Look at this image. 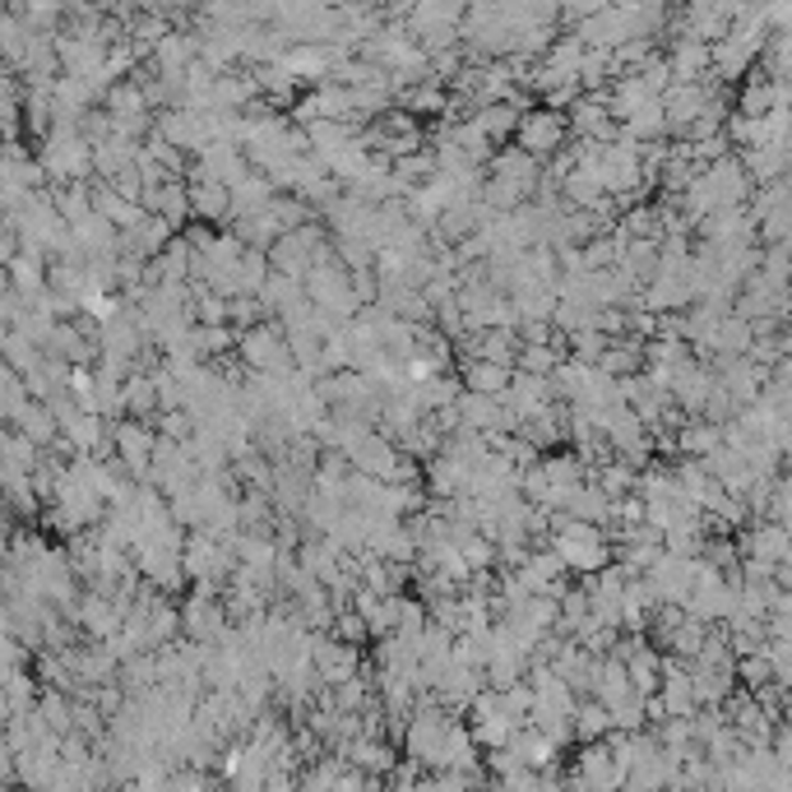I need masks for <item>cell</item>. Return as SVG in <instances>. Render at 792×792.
Here are the masks:
<instances>
[{
    "label": "cell",
    "instance_id": "cell-1",
    "mask_svg": "<svg viewBox=\"0 0 792 792\" xmlns=\"http://www.w3.org/2000/svg\"><path fill=\"white\" fill-rule=\"evenodd\" d=\"M237 357L250 366V371H274V376L297 371L293 343H287V334H283L279 316H269V320H260V324H250V330H241Z\"/></svg>",
    "mask_w": 792,
    "mask_h": 792
},
{
    "label": "cell",
    "instance_id": "cell-2",
    "mask_svg": "<svg viewBox=\"0 0 792 792\" xmlns=\"http://www.w3.org/2000/svg\"><path fill=\"white\" fill-rule=\"evenodd\" d=\"M306 293H311V302L320 306V311H334L339 320H353L362 311V297L353 287V269H347L343 260L311 264V274H306Z\"/></svg>",
    "mask_w": 792,
    "mask_h": 792
},
{
    "label": "cell",
    "instance_id": "cell-3",
    "mask_svg": "<svg viewBox=\"0 0 792 792\" xmlns=\"http://www.w3.org/2000/svg\"><path fill=\"white\" fill-rule=\"evenodd\" d=\"M515 144L529 149L533 158H552V153H562L570 144V116L556 111V107H533L519 116V130H515Z\"/></svg>",
    "mask_w": 792,
    "mask_h": 792
},
{
    "label": "cell",
    "instance_id": "cell-4",
    "mask_svg": "<svg viewBox=\"0 0 792 792\" xmlns=\"http://www.w3.org/2000/svg\"><path fill=\"white\" fill-rule=\"evenodd\" d=\"M111 440H116V454L126 459V469H130V477L134 482H149V473H153V446H158V427H153L149 417H116L111 422Z\"/></svg>",
    "mask_w": 792,
    "mask_h": 792
},
{
    "label": "cell",
    "instance_id": "cell-5",
    "mask_svg": "<svg viewBox=\"0 0 792 792\" xmlns=\"http://www.w3.org/2000/svg\"><path fill=\"white\" fill-rule=\"evenodd\" d=\"M626 783V769L616 765L612 742H579L575 750V769H570V788H616Z\"/></svg>",
    "mask_w": 792,
    "mask_h": 792
},
{
    "label": "cell",
    "instance_id": "cell-6",
    "mask_svg": "<svg viewBox=\"0 0 792 792\" xmlns=\"http://www.w3.org/2000/svg\"><path fill=\"white\" fill-rule=\"evenodd\" d=\"M316 667H320V677L330 682V686H339V682H347V677H357V672H366V653H362V645H347V640H339L334 630H316Z\"/></svg>",
    "mask_w": 792,
    "mask_h": 792
},
{
    "label": "cell",
    "instance_id": "cell-7",
    "mask_svg": "<svg viewBox=\"0 0 792 792\" xmlns=\"http://www.w3.org/2000/svg\"><path fill=\"white\" fill-rule=\"evenodd\" d=\"M121 626H126V607L116 603L111 593L84 589V598H80V630L88 635V640H111Z\"/></svg>",
    "mask_w": 792,
    "mask_h": 792
},
{
    "label": "cell",
    "instance_id": "cell-8",
    "mask_svg": "<svg viewBox=\"0 0 792 792\" xmlns=\"http://www.w3.org/2000/svg\"><path fill=\"white\" fill-rule=\"evenodd\" d=\"M172 237H177V227H172L163 214H144L134 227L121 232V256L153 260V256H163V250L172 246Z\"/></svg>",
    "mask_w": 792,
    "mask_h": 792
},
{
    "label": "cell",
    "instance_id": "cell-9",
    "mask_svg": "<svg viewBox=\"0 0 792 792\" xmlns=\"http://www.w3.org/2000/svg\"><path fill=\"white\" fill-rule=\"evenodd\" d=\"M353 469L376 473V477H385V482H399V473H403V450H399L385 432H376V436H366L362 446L353 450Z\"/></svg>",
    "mask_w": 792,
    "mask_h": 792
},
{
    "label": "cell",
    "instance_id": "cell-10",
    "mask_svg": "<svg viewBox=\"0 0 792 792\" xmlns=\"http://www.w3.org/2000/svg\"><path fill=\"white\" fill-rule=\"evenodd\" d=\"M603 186L612 190V196H635V186H640V149L626 144V140L607 144V153H603Z\"/></svg>",
    "mask_w": 792,
    "mask_h": 792
},
{
    "label": "cell",
    "instance_id": "cell-11",
    "mask_svg": "<svg viewBox=\"0 0 792 792\" xmlns=\"http://www.w3.org/2000/svg\"><path fill=\"white\" fill-rule=\"evenodd\" d=\"M496 177H510V181H519L529 190V196H537V186H543V158H533L529 149H519V144H506L496 153V158L487 163Z\"/></svg>",
    "mask_w": 792,
    "mask_h": 792
},
{
    "label": "cell",
    "instance_id": "cell-12",
    "mask_svg": "<svg viewBox=\"0 0 792 792\" xmlns=\"http://www.w3.org/2000/svg\"><path fill=\"white\" fill-rule=\"evenodd\" d=\"M190 209H196L200 223H232V186L223 181H190Z\"/></svg>",
    "mask_w": 792,
    "mask_h": 792
},
{
    "label": "cell",
    "instance_id": "cell-13",
    "mask_svg": "<svg viewBox=\"0 0 792 792\" xmlns=\"http://www.w3.org/2000/svg\"><path fill=\"white\" fill-rule=\"evenodd\" d=\"M10 427H19L24 436H33V440H37V446H43V450H51L56 440L66 436V432H61V417L51 413V403H47V399H28V409L19 413V417L10 422Z\"/></svg>",
    "mask_w": 792,
    "mask_h": 792
},
{
    "label": "cell",
    "instance_id": "cell-14",
    "mask_svg": "<svg viewBox=\"0 0 792 792\" xmlns=\"http://www.w3.org/2000/svg\"><path fill=\"white\" fill-rule=\"evenodd\" d=\"M612 709L598 700V695H584V700L575 705V746L579 742H603V737H612Z\"/></svg>",
    "mask_w": 792,
    "mask_h": 792
},
{
    "label": "cell",
    "instance_id": "cell-15",
    "mask_svg": "<svg viewBox=\"0 0 792 792\" xmlns=\"http://www.w3.org/2000/svg\"><path fill=\"white\" fill-rule=\"evenodd\" d=\"M279 196V186H274V177L269 172H250L246 181H237L232 186V218H241V214H256V209H264L269 200Z\"/></svg>",
    "mask_w": 792,
    "mask_h": 792
},
{
    "label": "cell",
    "instance_id": "cell-16",
    "mask_svg": "<svg viewBox=\"0 0 792 792\" xmlns=\"http://www.w3.org/2000/svg\"><path fill=\"white\" fill-rule=\"evenodd\" d=\"M0 353H5V366H14V371L33 376L37 366H43L47 347L37 343V339H28L24 330H14V324H5V334H0Z\"/></svg>",
    "mask_w": 792,
    "mask_h": 792
},
{
    "label": "cell",
    "instance_id": "cell-17",
    "mask_svg": "<svg viewBox=\"0 0 792 792\" xmlns=\"http://www.w3.org/2000/svg\"><path fill=\"white\" fill-rule=\"evenodd\" d=\"M463 376V390H482V394H500L506 385L515 380V366H500V362H487V357H473L459 366Z\"/></svg>",
    "mask_w": 792,
    "mask_h": 792
},
{
    "label": "cell",
    "instance_id": "cell-18",
    "mask_svg": "<svg viewBox=\"0 0 792 792\" xmlns=\"http://www.w3.org/2000/svg\"><path fill=\"white\" fill-rule=\"evenodd\" d=\"M473 116H477L482 130H487L496 144H506V140H515V130H519V116H524V107H519L515 98H500V103H482Z\"/></svg>",
    "mask_w": 792,
    "mask_h": 792
},
{
    "label": "cell",
    "instance_id": "cell-19",
    "mask_svg": "<svg viewBox=\"0 0 792 792\" xmlns=\"http://www.w3.org/2000/svg\"><path fill=\"white\" fill-rule=\"evenodd\" d=\"M612 500H616V496H607V492L589 477L584 487L570 492V506H566V510H570L575 519H589V524H603V529H607V524H612Z\"/></svg>",
    "mask_w": 792,
    "mask_h": 792
},
{
    "label": "cell",
    "instance_id": "cell-20",
    "mask_svg": "<svg viewBox=\"0 0 792 792\" xmlns=\"http://www.w3.org/2000/svg\"><path fill=\"white\" fill-rule=\"evenodd\" d=\"M635 677H630V667L616 659V653H607L603 659V682H598V700H603L607 709H616V705H626V700H635Z\"/></svg>",
    "mask_w": 792,
    "mask_h": 792
},
{
    "label": "cell",
    "instance_id": "cell-21",
    "mask_svg": "<svg viewBox=\"0 0 792 792\" xmlns=\"http://www.w3.org/2000/svg\"><path fill=\"white\" fill-rule=\"evenodd\" d=\"M126 413L130 417H158L163 413V403H158V380H153V371H134L126 380Z\"/></svg>",
    "mask_w": 792,
    "mask_h": 792
},
{
    "label": "cell",
    "instance_id": "cell-22",
    "mask_svg": "<svg viewBox=\"0 0 792 792\" xmlns=\"http://www.w3.org/2000/svg\"><path fill=\"white\" fill-rule=\"evenodd\" d=\"M427 506H432V487H422V482H390V487H385V510L399 515V519H409Z\"/></svg>",
    "mask_w": 792,
    "mask_h": 792
},
{
    "label": "cell",
    "instance_id": "cell-23",
    "mask_svg": "<svg viewBox=\"0 0 792 792\" xmlns=\"http://www.w3.org/2000/svg\"><path fill=\"white\" fill-rule=\"evenodd\" d=\"M598 196H607V186H603V172H589V167H575L570 177L562 181V200L570 209H589Z\"/></svg>",
    "mask_w": 792,
    "mask_h": 792
},
{
    "label": "cell",
    "instance_id": "cell-24",
    "mask_svg": "<svg viewBox=\"0 0 792 792\" xmlns=\"http://www.w3.org/2000/svg\"><path fill=\"white\" fill-rule=\"evenodd\" d=\"M56 209L66 223H84L93 214V181H61L56 186Z\"/></svg>",
    "mask_w": 792,
    "mask_h": 792
},
{
    "label": "cell",
    "instance_id": "cell-25",
    "mask_svg": "<svg viewBox=\"0 0 792 792\" xmlns=\"http://www.w3.org/2000/svg\"><path fill=\"white\" fill-rule=\"evenodd\" d=\"M649 579H653V589H659V598H682L690 584V570H686L682 556H659V562L649 566Z\"/></svg>",
    "mask_w": 792,
    "mask_h": 792
},
{
    "label": "cell",
    "instance_id": "cell-26",
    "mask_svg": "<svg viewBox=\"0 0 792 792\" xmlns=\"http://www.w3.org/2000/svg\"><path fill=\"white\" fill-rule=\"evenodd\" d=\"M28 399H33L28 376H24V371H14V366H5V376H0V417L14 422L19 413L28 409Z\"/></svg>",
    "mask_w": 792,
    "mask_h": 792
},
{
    "label": "cell",
    "instance_id": "cell-27",
    "mask_svg": "<svg viewBox=\"0 0 792 792\" xmlns=\"http://www.w3.org/2000/svg\"><path fill=\"white\" fill-rule=\"evenodd\" d=\"M640 357H645V347H640V343H630V339H612V343H607V353L598 357V366H603L607 376L622 380V376H635V366H640Z\"/></svg>",
    "mask_w": 792,
    "mask_h": 792
},
{
    "label": "cell",
    "instance_id": "cell-28",
    "mask_svg": "<svg viewBox=\"0 0 792 792\" xmlns=\"http://www.w3.org/2000/svg\"><path fill=\"white\" fill-rule=\"evenodd\" d=\"M622 269H626L635 283H645V279L659 274V250H653L645 237H630L626 241V256H622Z\"/></svg>",
    "mask_w": 792,
    "mask_h": 792
},
{
    "label": "cell",
    "instance_id": "cell-29",
    "mask_svg": "<svg viewBox=\"0 0 792 792\" xmlns=\"http://www.w3.org/2000/svg\"><path fill=\"white\" fill-rule=\"evenodd\" d=\"M645 103H649V84H645V80H622V84H616V88L607 93V111H612V116H622V121H626V116L640 111Z\"/></svg>",
    "mask_w": 792,
    "mask_h": 792
},
{
    "label": "cell",
    "instance_id": "cell-30",
    "mask_svg": "<svg viewBox=\"0 0 792 792\" xmlns=\"http://www.w3.org/2000/svg\"><path fill=\"white\" fill-rule=\"evenodd\" d=\"M469 728H473L477 746H482V750H492V746H510V737H515V728H519V723H510L506 713H487V719H473Z\"/></svg>",
    "mask_w": 792,
    "mask_h": 792
},
{
    "label": "cell",
    "instance_id": "cell-31",
    "mask_svg": "<svg viewBox=\"0 0 792 792\" xmlns=\"http://www.w3.org/2000/svg\"><path fill=\"white\" fill-rule=\"evenodd\" d=\"M593 316H598V306H584V302H556V311H552V324L562 334H575V330H589L593 324Z\"/></svg>",
    "mask_w": 792,
    "mask_h": 792
},
{
    "label": "cell",
    "instance_id": "cell-32",
    "mask_svg": "<svg viewBox=\"0 0 792 792\" xmlns=\"http://www.w3.org/2000/svg\"><path fill=\"white\" fill-rule=\"evenodd\" d=\"M607 343H612V334H603L598 324H589V330H575L570 334V357H579V362H598L607 353Z\"/></svg>",
    "mask_w": 792,
    "mask_h": 792
},
{
    "label": "cell",
    "instance_id": "cell-33",
    "mask_svg": "<svg viewBox=\"0 0 792 792\" xmlns=\"http://www.w3.org/2000/svg\"><path fill=\"white\" fill-rule=\"evenodd\" d=\"M334 635H339V640H347V645H371V640H376V635H371V622H366L357 607H343V612H339Z\"/></svg>",
    "mask_w": 792,
    "mask_h": 792
},
{
    "label": "cell",
    "instance_id": "cell-34",
    "mask_svg": "<svg viewBox=\"0 0 792 792\" xmlns=\"http://www.w3.org/2000/svg\"><path fill=\"white\" fill-rule=\"evenodd\" d=\"M274 311H269V306L256 297V293H241V297H232V324H237V330H250V324H260V320H269Z\"/></svg>",
    "mask_w": 792,
    "mask_h": 792
},
{
    "label": "cell",
    "instance_id": "cell-35",
    "mask_svg": "<svg viewBox=\"0 0 792 792\" xmlns=\"http://www.w3.org/2000/svg\"><path fill=\"white\" fill-rule=\"evenodd\" d=\"M663 705H667V713H686V705H690V686H686V677H677V672H667Z\"/></svg>",
    "mask_w": 792,
    "mask_h": 792
},
{
    "label": "cell",
    "instance_id": "cell-36",
    "mask_svg": "<svg viewBox=\"0 0 792 792\" xmlns=\"http://www.w3.org/2000/svg\"><path fill=\"white\" fill-rule=\"evenodd\" d=\"M649 227H653V214H649V209H630V214L622 218V232H626V237H645Z\"/></svg>",
    "mask_w": 792,
    "mask_h": 792
},
{
    "label": "cell",
    "instance_id": "cell-37",
    "mask_svg": "<svg viewBox=\"0 0 792 792\" xmlns=\"http://www.w3.org/2000/svg\"><path fill=\"white\" fill-rule=\"evenodd\" d=\"M603 5H607V0H562V10H566V14H584V19H589V14H598Z\"/></svg>",
    "mask_w": 792,
    "mask_h": 792
}]
</instances>
